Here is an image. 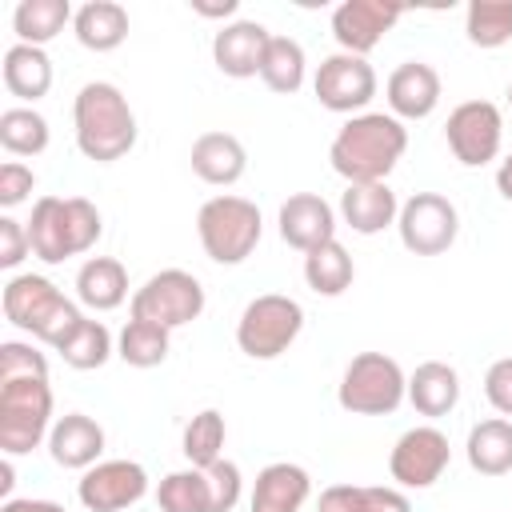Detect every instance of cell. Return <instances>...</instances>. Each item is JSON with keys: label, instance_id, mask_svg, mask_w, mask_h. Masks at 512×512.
I'll use <instances>...</instances> for the list:
<instances>
[{"label": "cell", "instance_id": "6da1fadb", "mask_svg": "<svg viewBox=\"0 0 512 512\" xmlns=\"http://www.w3.org/2000/svg\"><path fill=\"white\" fill-rule=\"evenodd\" d=\"M404 148L408 128L392 112H360L336 132L328 160L348 184H380L396 168Z\"/></svg>", "mask_w": 512, "mask_h": 512}, {"label": "cell", "instance_id": "4316f807", "mask_svg": "<svg viewBox=\"0 0 512 512\" xmlns=\"http://www.w3.org/2000/svg\"><path fill=\"white\" fill-rule=\"evenodd\" d=\"M464 452H468V464L480 476H504V472H512V420L492 416V420L472 424Z\"/></svg>", "mask_w": 512, "mask_h": 512}, {"label": "cell", "instance_id": "44dd1931", "mask_svg": "<svg viewBox=\"0 0 512 512\" xmlns=\"http://www.w3.org/2000/svg\"><path fill=\"white\" fill-rule=\"evenodd\" d=\"M312 492V480L300 464L276 460L256 472V488L248 500V512H300Z\"/></svg>", "mask_w": 512, "mask_h": 512}, {"label": "cell", "instance_id": "f6af8a7d", "mask_svg": "<svg viewBox=\"0 0 512 512\" xmlns=\"http://www.w3.org/2000/svg\"><path fill=\"white\" fill-rule=\"evenodd\" d=\"M192 12L196 16H232L236 12V0H224V4H200V0H192Z\"/></svg>", "mask_w": 512, "mask_h": 512}, {"label": "cell", "instance_id": "484cf974", "mask_svg": "<svg viewBox=\"0 0 512 512\" xmlns=\"http://www.w3.org/2000/svg\"><path fill=\"white\" fill-rule=\"evenodd\" d=\"M72 28L88 52H112L128 36V12L116 0H88L84 8H76Z\"/></svg>", "mask_w": 512, "mask_h": 512}, {"label": "cell", "instance_id": "d6a6232c", "mask_svg": "<svg viewBox=\"0 0 512 512\" xmlns=\"http://www.w3.org/2000/svg\"><path fill=\"white\" fill-rule=\"evenodd\" d=\"M260 80L272 92L292 96L304 84V48L292 36H272V44L264 52V64H260Z\"/></svg>", "mask_w": 512, "mask_h": 512}, {"label": "cell", "instance_id": "5bb4252c", "mask_svg": "<svg viewBox=\"0 0 512 512\" xmlns=\"http://www.w3.org/2000/svg\"><path fill=\"white\" fill-rule=\"evenodd\" d=\"M312 88H316V100L328 112H360L376 96V72L364 56L336 52V56L320 60Z\"/></svg>", "mask_w": 512, "mask_h": 512}, {"label": "cell", "instance_id": "4fadbf2b", "mask_svg": "<svg viewBox=\"0 0 512 512\" xmlns=\"http://www.w3.org/2000/svg\"><path fill=\"white\" fill-rule=\"evenodd\" d=\"M452 460V448H448V436L432 424H420V428H408L396 444H392V456H388V472L396 484L404 488H432L444 468Z\"/></svg>", "mask_w": 512, "mask_h": 512}, {"label": "cell", "instance_id": "ee69618b", "mask_svg": "<svg viewBox=\"0 0 512 512\" xmlns=\"http://www.w3.org/2000/svg\"><path fill=\"white\" fill-rule=\"evenodd\" d=\"M496 192L512 204V152L500 160V168H496Z\"/></svg>", "mask_w": 512, "mask_h": 512}, {"label": "cell", "instance_id": "f35d334b", "mask_svg": "<svg viewBox=\"0 0 512 512\" xmlns=\"http://www.w3.org/2000/svg\"><path fill=\"white\" fill-rule=\"evenodd\" d=\"M484 396H488V404H492L500 416H512V356L496 360V364L484 372Z\"/></svg>", "mask_w": 512, "mask_h": 512}, {"label": "cell", "instance_id": "9a60e30c", "mask_svg": "<svg viewBox=\"0 0 512 512\" xmlns=\"http://www.w3.org/2000/svg\"><path fill=\"white\" fill-rule=\"evenodd\" d=\"M144 492H148V472L136 460H100L76 484V496H80V504L88 512H120V508H132Z\"/></svg>", "mask_w": 512, "mask_h": 512}, {"label": "cell", "instance_id": "603a6c76", "mask_svg": "<svg viewBox=\"0 0 512 512\" xmlns=\"http://www.w3.org/2000/svg\"><path fill=\"white\" fill-rule=\"evenodd\" d=\"M244 168H248V152H244V144L232 132H204V136H196V144H192V172L204 184L228 188V184H236L244 176Z\"/></svg>", "mask_w": 512, "mask_h": 512}, {"label": "cell", "instance_id": "836d02e7", "mask_svg": "<svg viewBox=\"0 0 512 512\" xmlns=\"http://www.w3.org/2000/svg\"><path fill=\"white\" fill-rule=\"evenodd\" d=\"M0 144L12 156H40L48 148V120L36 108H4L0 112Z\"/></svg>", "mask_w": 512, "mask_h": 512}, {"label": "cell", "instance_id": "7dc6e473", "mask_svg": "<svg viewBox=\"0 0 512 512\" xmlns=\"http://www.w3.org/2000/svg\"><path fill=\"white\" fill-rule=\"evenodd\" d=\"M508 108H512V84H508Z\"/></svg>", "mask_w": 512, "mask_h": 512}, {"label": "cell", "instance_id": "8d00e7d4", "mask_svg": "<svg viewBox=\"0 0 512 512\" xmlns=\"http://www.w3.org/2000/svg\"><path fill=\"white\" fill-rule=\"evenodd\" d=\"M4 380H48V360L32 344L4 340L0 344V384Z\"/></svg>", "mask_w": 512, "mask_h": 512}, {"label": "cell", "instance_id": "f546056e", "mask_svg": "<svg viewBox=\"0 0 512 512\" xmlns=\"http://www.w3.org/2000/svg\"><path fill=\"white\" fill-rule=\"evenodd\" d=\"M352 276H356V264L340 240H328L304 256V280L320 296H340L352 284Z\"/></svg>", "mask_w": 512, "mask_h": 512}, {"label": "cell", "instance_id": "d4e9b609", "mask_svg": "<svg viewBox=\"0 0 512 512\" xmlns=\"http://www.w3.org/2000/svg\"><path fill=\"white\" fill-rule=\"evenodd\" d=\"M408 400L420 416H448L460 400V376L444 360H424L408 376Z\"/></svg>", "mask_w": 512, "mask_h": 512}, {"label": "cell", "instance_id": "4dcf8cb0", "mask_svg": "<svg viewBox=\"0 0 512 512\" xmlns=\"http://www.w3.org/2000/svg\"><path fill=\"white\" fill-rule=\"evenodd\" d=\"M116 356L132 368H156L168 360V328L152 324V320H128L120 340H116Z\"/></svg>", "mask_w": 512, "mask_h": 512}, {"label": "cell", "instance_id": "3957f363", "mask_svg": "<svg viewBox=\"0 0 512 512\" xmlns=\"http://www.w3.org/2000/svg\"><path fill=\"white\" fill-rule=\"evenodd\" d=\"M104 232L100 208L84 196H40L32 204V220H28V240H32V256H40L44 264H64L68 256L88 252Z\"/></svg>", "mask_w": 512, "mask_h": 512}, {"label": "cell", "instance_id": "ab89813d", "mask_svg": "<svg viewBox=\"0 0 512 512\" xmlns=\"http://www.w3.org/2000/svg\"><path fill=\"white\" fill-rule=\"evenodd\" d=\"M28 252H32L28 224H20L12 216H0V268H16Z\"/></svg>", "mask_w": 512, "mask_h": 512}, {"label": "cell", "instance_id": "bcb514c9", "mask_svg": "<svg viewBox=\"0 0 512 512\" xmlns=\"http://www.w3.org/2000/svg\"><path fill=\"white\" fill-rule=\"evenodd\" d=\"M12 484H16V480H12V456H4V460H0V492L8 496Z\"/></svg>", "mask_w": 512, "mask_h": 512}, {"label": "cell", "instance_id": "7bdbcfd3", "mask_svg": "<svg viewBox=\"0 0 512 512\" xmlns=\"http://www.w3.org/2000/svg\"><path fill=\"white\" fill-rule=\"evenodd\" d=\"M0 512H64V504H56V500H4Z\"/></svg>", "mask_w": 512, "mask_h": 512}, {"label": "cell", "instance_id": "7a4b0ae2", "mask_svg": "<svg viewBox=\"0 0 512 512\" xmlns=\"http://www.w3.org/2000/svg\"><path fill=\"white\" fill-rule=\"evenodd\" d=\"M72 124L76 148L96 164H112L136 144V112L128 108V96L108 80H92L76 92Z\"/></svg>", "mask_w": 512, "mask_h": 512}, {"label": "cell", "instance_id": "9c48e42d", "mask_svg": "<svg viewBox=\"0 0 512 512\" xmlns=\"http://www.w3.org/2000/svg\"><path fill=\"white\" fill-rule=\"evenodd\" d=\"M52 388L48 380H4L0 384V452H32L52 428Z\"/></svg>", "mask_w": 512, "mask_h": 512}, {"label": "cell", "instance_id": "b9f144b4", "mask_svg": "<svg viewBox=\"0 0 512 512\" xmlns=\"http://www.w3.org/2000/svg\"><path fill=\"white\" fill-rule=\"evenodd\" d=\"M316 512H360V484H332V488H324Z\"/></svg>", "mask_w": 512, "mask_h": 512}, {"label": "cell", "instance_id": "7c38bea8", "mask_svg": "<svg viewBox=\"0 0 512 512\" xmlns=\"http://www.w3.org/2000/svg\"><path fill=\"white\" fill-rule=\"evenodd\" d=\"M444 136H448V148H452V156L460 164L484 168L488 160H496L500 140H504L500 108L492 100H464V104H456L448 112Z\"/></svg>", "mask_w": 512, "mask_h": 512}, {"label": "cell", "instance_id": "cb8c5ba5", "mask_svg": "<svg viewBox=\"0 0 512 512\" xmlns=\"http://www.w3.org/2000/svg\"><path fill=\"white\" fill-rule=\"evenodd\" d=\"M76 296L92 312H112L128 300V272L112 256H92L76 272Z\"/></svg>", "mask_w": 512, "mask_h": 512}, {"label": "cell", "instance_id": "d6986e66", "mask_svg": "<svg viewBox=\"0 0 512 512\" xmlns=\"http://www.w3.org/2000/svg\"><path fill=\"white\" fill-rule=\"evenodd\" d=\"M384 96H388V108H392L396 120H424L440 104V76L424 60H404L388 76Z\"/></svg>", "mask_w": 512, "mask_h": 512}, {"label": "cell", "instance_id": "ba28073f", "mask_svg": "<svg viewBox=\"0 0 512 512\" xmlns=\"http://www.w3.org/2000/svg\"><path fill=\"white\" fill-rule=\"evenodd\" d=\"M300 328H304V308L284 292H264L244 304V312L236 320V344L252 360H272V356L288 352V344L300 336Z\"/></svg>", "mask_w": 512, "mask_h": 512}, {"label": "cell", "instance_id": "60d3db41", "mask_svg": "<svg viewBox=\"0 0 512 512\" xmlns=\"http://www.w3.org/2000/svg\"><path fill=\"white\" fill-rule=\"evenodd\" d=\"M360 512H412V504L400 488H380V484L364 488L360 484Z\"/></svg>", "mask_w": 512, "mask_h": 512}, {"label": "cell", "instance_id": "74e56055", "mask_svg": "<svg viewBox=\"0 0 512 512\" xmlns=\"http://www.w3.org/2000/svg\"><path fill=\"white\" fill-rule=\"evenodd\" d=\"M32 188H36V176L28 164H20V160L0 164V204L4 208H16L20 200H28Z\"/></svg>", "mask_w": 512, "mask_h": 512}, {"label": "cell", "instance_id": "5b68a950", "mask_svg": "<svg viewBox=\"0 0 512 512\" xmlns=\"http://www.w3.org/2000/svg\"><path fill=\"white\" fill-rule=\"evenodd\" d=\"M200 244L216 264H240L260 244V208L244 196H212L196 216Z\"/></svg>", "mask_w": 512, "mask_h": 512}, {"label": "cell", "instance_id": "1f68e13d", "mask_svg": "<svg viewBox=\"0 0 512 512\" xmlns=\"http://www.w3.org/2000/svg\"><path fill=\"white\" fill-rule=\"evenodd\" d=\"M64 356L68 368H80V372H92V368H104L108 356H112V332L100 324V320H80L64 344L56 348Z\"/></svg>", "mask_w": 512, "mask_h": 512}, {"label": "cell", "instance_id": "277c9868", "mask_svg": "<svg viewBox=\"0 0 512 512\" xmlns=\"http://www.w3.org/2000/svg\"><path fill=\"white\" fill-rule=\"evenodd\" d=\"M4 316L52 348H60L64 336L84 320L80 308L44 276H12L4 284Z\"/></svg>", "mask_w": 512, "mask_h": 512}, {"label": "cell", "instance_id": "2e32d148", "mask_svg": "<svg viewBox=\"0 0 512 512\" xmlns=\"http://www.w3.org/2000/svg\"><path fill=\"white\" fill-rule=\"evenodd\" d=\"M404 16L400 4H384V0H344L336 12H332V36L344 52L352 56H364L372 52L384 32Z\"/></svg>", "mask_w": 512, "mask_h": 512}, {"label": "cell", "instance_id": "ac0fdd59", "mask_svg": "<svg viewBox=\"0 0 512 512\" xmlns=\"http://www.w3.org/2000/svg\"><path fill=\"white\" fill-rule=\"evenodd\" d=\"M272 44V32L256 20H236V24H224L216 36H212V60L224 76L232 80H248V76H260V64H264V52Z\"/></svg>", "mask_w": 512, "mask_h": 512}, {"label": "cell", "instance_id": "8992f818", "mask_svg": "<svg viewBox=\"0 0 512 512\" xmlns=\"http://www.w3.org/2000/svg\"><path fill=\"white\" fill-rule=\"evenodd\" d=\"M404 396H408V376L384 352L352 356L344 376H340V392H336L340 408L352 416H388L400 408Z\"/></svg>", "mask_w": 512, "mask_h": 512}, {"label": "cell", "instance_id": "e575fe53", "mask_svg": "<svg viewBox=\"0 0 512 512\" xmlns=\"http://www.w3.org/2000/svg\"><path fill=\"white\" fill-rule=\"evenodd\" d=\"M464 32L476 48H500L512 40V0H472Z\"/></svg>", "mask_w": 512, "mask_h": 512}, {"label": "cell", "instance_id": "83f0119b", "mask_svg": "<svg viewBox=\"0 0 512 512\" xmlns=\"http://www.w3.org/2000/svg\"><path fill=\"white\" fill-rule=\"evenodd\" d=\"M4 88L20 100H40L52 88V60L44 48L12 44L4 52Z\"/></svg>", "mask_w": 512, "mask_h": 512}, {"label": "cell", "instance_id": "7402d4cb", "mask_svg": "<svg viewBox=\"0 0 512 512\" xmlns=\"http://www.w3.org/2000/svg\"><path fill=\"white\" fill-rule=\"evenodd\" d=\"M340 216L352 232L360 236H376L384 232L388 224H396L400 216V204H396V192L380 180V184H348L340 192Z\"/></svg>", "mask_w": 512, "mask_h": 512}, {"label": "cell", "instance_id": "30bf717a", "mask_svg": "<svg viewBox=\"0 0 512 512\" xmlns=\"http://www.w3.org/2000/svg\"><path fill=\"white\" fill-rule=\"evenodd\" d=\"M204 312V288L184 268H164L132 292V320H152L160 328H184Z\"/></svg>", "mask_w": 512, "mask_h": 512}, {"label": "cell", "instance_id": "f1b7e54d", "mask_svg": "<svg viewBox=\"0 0 512 512\" xmlns=\"http://www.w3.org/2000/svg\"><path fill=\"white\" fill-rule=\"evenodd\" d=\"M72 4L68 0H20L12 12V28L20 36V44L44 48L48 40H56L64 32V24L72 20Z\"/></svg>", "mask_w": 512, "mask_h": 512}, {"label": "cell", "instance_id": "52a82bcc", "mask_svg": "<svg viewBox=\"0 0 512 512\" xmlns=\"http://www.w3.org/2000/svg\"><path fill=\"white\" fill-rule=\"evenodd\" d=\"M240 488V468L232 460H216L208 468L168 472L156 488V504L160 512H232Z\"/></svg>", "mask_w": 512, "mask_h": 512}, {"label": "cell", "instance_id": "d590c367", "mask_svg": "<svg viewBox=\"0 0 512 512\" xmlns=\"http://www.w3.org/2000/svg\"><path fill=\"white\" fill-rule=\"evenodd\" d=\"M220 452H224V416L216 408H204L184 428V456L192 468H208V464L224 460Z\"/></svg>", "mask_w": 512, "mask_h": 512}, {"label": "cell", "instance_id": "ffe728a7", "mask_svg": "<svg viewBox=\"0 0 512 512\" xmlns=\"http://www.w3.org/2000/svg\"><path fill=\"white\" fill-rule=\"evenodd\" d=\"M48 452L60 468H92L100 464V452H104V428L84 416V412H68L52 424L48 432Z\"/></svg>", "mask_w": 512, "mask_h": 512}, {"label": "cell", "instance_id": "e0dca14e", "mask_svg": "<svg viewBox=\"0 0 512 512\" xmlns=\"http://www.w3.org/2000/svg\"><path fill=\"white\" fill-rule=\"evenodd\" d=\"M280 240L296 252H312L328 240H336V212L316 192H296L280 204Z\"/></svg>", "mask_w": 512, "mask_h": 512}, {"label": "cell", "instance_id": "8fae6325", "mask_svg": "<svg viewBox=\"0 0 512 512\" xmlns=\"http://www.w3.org/2000/svg\"><path fill=\"white\" fill-rule=\"evenodd\" d=\"M396 228H400V244L412 256H440V252H448L456 244L460 212L440 192H416V196H408L400 204Z\"/></svg>", "mask_w": 512, "mask_h": 512}]
</instances>
